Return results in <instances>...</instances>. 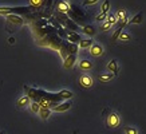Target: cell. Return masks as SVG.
I'll list each match as a JSON object with an SVG mask.
<instances>
[{"instance_id": "cell-1", "label": "cell", "mask_w": 146, "mask_h": 134, "mask_svg": "<svg viewBox=\"0 0 146 134\" xmlns=\"http://www.w3.org/2000/svg\"><path fill=\"white\" fill-rule=\"evenodd\" d=\"M119 125H121V117L115 111H110L106 115V126L111 127V129H115Z\"/></svg>"}, {"instance_id": "cell-2", "label": "cell", "mask_w": 146, "mask_h": 134, "mask_svg": "<svg viewBox=\"0 0 146 134\" xmlns=\"http://www.w3.org/2000/svg\"><path fill=\"white\" fill-rule=\"evenodd\" d=\"M27 12H30L28 7H16V8L0 7V13H27Z\"/></svg>"}, {"instance_id": "cell-3", "label": "cell", "mask_w": 146, "mask_h": 134, "mask_svg": "<svg viewBox=\"0 0 146 134\" xmlns=\"http://www.w3.org/2000/svg\"><path fill=\"white\" fill-rule=\"evenodd\" d=\"M56 18H59V20H60V22H62L63 24L67 27V28H71V30H79V27H76V24H74L71 20H68V18H67L66 13L58 12L56 13Z\"/></svg>"}, {"instance_id": "cell-4", "label": "cell", "mask_w": 146, "mask_h": 134, "mask_svg": "<svg viewBox=\"0 0 146 134\" xmlns=\"http://www.w3.org/2000/svg\"><path fill=\"white\" fill-rule=\"evenodd\" d=\"M90 54L93 56H95V58H99L103 54V47L101 44H98V43H93V46L90 47Z\"/></svg>"}, {"instance_id": "cell-5", "label": "cell", "mask_w": 146, "mask_h": 134, "mask_svg": "<svg viewBox=\"0 0 146 134\" xmlns=\"http://www.w3.org/2000/svg\"><path fill=\"white\" fill-rule=\"evenodd\" d=\"M56 9H58V12H60V13H67V12H70V4L67 3L66 0H59L56 3Z\"/></svg>"}, {"instance_id": "cell-6", "label": "cell", "mask_w": 146, "mask_h": 134, "mask_svg": "<svg viewBox=\"0 0 146 134\" xmlns=\"http://www.w3.org/2000/svg\"><path fill=\"white\" fill-rule=\"evenodd\" d=\"M67 39L70 40L71 43H74V44H79V42L82 40V36L79 35V32H75V31H67Z\"/></svg>"}, {"instance_id": "cell-7", "label": "cell", "mask_w": 146, "mask_h": 134, "mask_svg": "<svg viewBox=\"0 0 146 134\" xmlns=\"http://www.w3.org/2000/svg\"><path fill=\"white\" fill-rule=\"evenodd\" d=\"M79 83L83 87H86V89H90L91 86H93V78L90 75H87V74H83V75H80L79 78Z\"/></svg>"}, {"instance_id": "cell-8", "label": "cell", "mask_w": 146, "mask_h": 134, "mask_svg": "<svg viewBox=\"0 0 146 134\" xmlns=\"http://www.w3.org/2000/svg\"><path fill=\"white\" fill-rule=\"evenodd\" d=\"M75 62H76V54H70V55H67V58L64 59L63 67H64V68H71V67L75 64Z\"/></svg>"}, {"instance_id": "cell-9", "label": "cell", "mask_w": 146, "mask_h": 134, "mask_svg": "<svg viewBox=\"0 0 146 134\" xmlns=\"http://www.w3.org/2000/svg\"><path fill=\"white\" fill-rule=\"evenodd\" d=\"M127 24V22H123V23H118V27H117V30L114 31V34H113V36H111V40L113 42H115V40H118V38H119V35L122 34V31H123L125 26Z\"/></svg>"}, {"instance_id": "cell-10", "label": "cell", "mask_w": 146, "mask_h": 134, "mask_svg": "<svg viewBox=\"0 0 146 134\" xmlns=\"http://www.w3.org/2000/svg\"><path fill=\"white\" fill-rule=\"evenodd\" d=\"M107 70H109V72L117 75V74H118V70H119V67H118V62H117L115 59H111L110 62L107 63Z\"/></svg>"}, {"instance_id": "cell-11", "label": "cell", "mask_w": 146, "mask_h": 134, "mask_svg": "<svg viewBox=\"0 0 146 134\" xmlns=\"http://www.w3.org/2000/svg\"><path fill=\"white\" fill-rule=\"evenodd\" d=\"M115 18H117V20H118V23H123V22H129L127 19V11L123 8H121L118 12H117V15H115Z\"/></svg>"}, {"instance_id": "cell-12", "label": "cell", "mask_w": 146, "mask_h": 134, "mask_svg": "<svg viewBox=\"0 0 146 134\" xmlns=\"http://www.w3.org/2000/svg\"><path fill=\"white\" fill-rule=\"evenodd\" d=\"M71 105H72L71 102H62L60 105H58V106H54L52 110H54V111H59V113L67 111V110L71 107Z\"/></svg>"}, {"instance_id": "cell-13", "label": "cell", "mask_w": 146, "mask_h": 134, "mask_svg": "<svg viewBox=\"0 0 146 134\" xmlns=\"http://www.w3.org/2000/svg\"><path fill=\"white\" fill-rule=\"evenodd\" d=\"M79 68L80 70H83V71H86V70H91L93 68V63L90 62L89 59H82L79 62Z\"/></svg>"}, {"instance_id": "cell-14", "label": "cell", "mask_w": 146, "mask_h": 134, "mask_svg": "<svg viewBox=\"0 0 146 134\" xmlns=\"http://www.w3.org/2000/svg\"><path fill=\"white\" fill-rule=\"evenodd\" d=\"M39 114H40V118H42V119H48L50 115H51V109H48V107H42V106H40Z\"/></svg>"}, {"instance_id": "cell-15", "label": "cell", "mask_w": 146, "mask_h": 134, "mask_svg": "<svg viewBox=\"0 0 146 134\" xmlns=\"http://www.w3.org/2000/svg\"><path fill=\"white\" fill-rule=\"evenodd\" d=\"M82 31H83V34H86V35L89 36V38H90V36H94L95 34H97V30H95V27L91 26V24H89V26H84Z\"/></svg>"}, {"instance_id": "cell-16", "label": "cell", "mask_w": 146, "mask_h": 134, "mask_svg": "<svg viewBox=\"0 0 146 134\" xmlns=\"http://www.w3.org/2000/svg\"><path fill=\"white\" fill-rule=\"evenodd\" d=\"M93 39H90V38H87V39H82L79 42V48L82 50H86V48H90L91 46H93Z\"/></svg>"}, {"instance_id": "cell-17", "label": "cell", "mask_w": 146, "mask_h": 134, "mask_svg": "<svg viewBox=\"0 0 146 134\" xmlns=\"http://www.w3.org/2000/svg\"><path fill=\"white\" fill-rule=\"evenodd\" d=\"M142 19H143V13H142V12H138L137 15H134L133 18L130 19L127 23H130V24H141V23H142Z\"/></svg>"}, {"instance_id": "cell-18", "label": "cell", "mask_w": 146, "mask_h": 134, "mask_svg": "<svg viewBox=\"0 0 146 134\" xmlns=\"http://www.w3.org/2000/svg\"><path fill=\"white\" fill-rule=\"evenodd\" d=\"M114 74H111V72H102V74H99V80H102V82H110L113 78H114Z\"/></svg>"}, {"instance_id": "cell-19", "label": "cell", "mask_w": 146, "mask_h": 134, "mask_svg": "<svg viewBox=\"0 0 146 134\" xmlns=\"http://www.w3.org/2000/svg\"><path fill=\"white\" fill-rule=\"evenodd\" d=\"M18 107H26V106H28L30 105V97L28 95H24V97H22V98L18 101Z\"/></svg>"}, {"instance_id": "cell-20", "label": "cell", "mask_w": 146, "mask_h": 134, "mask_svg": "<svg viewBox=\"0 0 146 134\" xmlns=\"http://www.w3.org/2000/svg\"><path fill=\"white\" fill-rule=\"evenodd\" d=\"M109 11H110V1H109V0H105L101 5V12L99 13H109Z\"/></svg>"}, {"instance_id": "cell-21", "label": "cell", "mask_w": 146, "mask_h": 134, "mask_svg": "<svg viewBox=\"0 0 146 134\" xmlns=\"http://www.w3.org/2000/svg\"><path fill=\"white\" fill-rule=\"evenodd\" d=\"M118 40H121V42H129V40H131V35H130L127 31H122V34H121L119 38H118Z\"/></svg>"}, {"instance_id": "cell-22", "label": "cell", "mask_w": 146, "mask_h": 134, "mask_svg": "<svg viewBox=\"0 0 146 134\" xmlns=\"http://www.w3.org/2000/svg\"><path fill=\"white\" fill-rule=\"evenodd\" d=\"M125 134H138V129L133 126H126L125 127Z\"/></svg>"}, {"instance_id": "cell-23", "label": "cell", "mask_w": 146, "mask_h": 134, "mask_svg": "<svg viewBox=\"0 0 146 134\" xmlns=\"http://www.w3.org/2000/svg\"><path fill=\"white\" fill-rule=\"evenodd\" d=\"M107 23H110L111 26H114L115 23H118V20H117V18H115V15H113V13H107Z\"/></svg>"}, {"instance_id": "cell-24", "label": "cell", "mask_w": 146, "mask_h": 134, "mask_svg": "<svg viewBox=\"0 0 146 134\" xmlns=\"http://www.w3.org/2000/svg\"><path fill=\"white\" fill-rule=\"evenodd\" d=\"M43 3H44V0H30L31 7H35V8L40 7V5H43Z\"/></svg>"}, {"instance_id": "cell-25", "label": "cell", "mask_w": 146, "mask_h": 134, "mask_svg": "<svg viewBox=\"0 0 146 134\" xmlns=\"http://www.w3.org/2000/svg\"><path fill=\"white\" fill-rule=\"evenodd\" d=\"M8 20H9V22L16 23V24H19V26H20V24L23 23V20L19 18V16H12V15H9V16H8Z\"/></svg>"}, {"instance_id": "cell-26", "label": "cell", "mask_w": 146, "mask_h": 134, "mask_svg": "<svg viewBox=\"0 0 146 134\" xmlns=\"http://www.w3.org/2000/svg\"><path fill=\"white\" fill-rule=\"evenodd\" d=\"M30 106H31V111H32V113H39L40 105H39L38 102H32V103H30Z\"/></svg>"}, {"instance_id": "cell-27", "label": "cell", "mask_w": 146, "mask_h": 134, "mask_svg": "<svg viewBox=\"0 0 146 134\" xmlns=\"http://www.w3.org/2000/svg\"><path fill=\"white\" fill-rule=\"evenodd\" d=\"M106 18H107V13H99V15H97L95 20H97V22H103Z\"/></svg>"}, {"instance_id": "cell-28", "label": "cell", "mask_w": 146, "mask_h": 134, "mask_svg": "<svg viewBox=\"0 0 146 134\" xmlns=\"http://www.w3.org/2000/svg\"><path fill=\"white\" fill-rule=\"evenodd\" d=\"M97 1H98V0H83V3H82V4H83L84 7H86V5H91V4H95Z\"/></svg>"}, {"instance_id": "cell-29", "label": "cell", "mask_w": 146, "mask_h": 134, "mask_svg": "<svg viewBox=\"0 0 146 134\" xmlns=\"http://www.w3.org/2000/svg\"><path fill=\"white\" fill-rule=\"evenodd\" d=\"M111 27H113V26H111L110 23H105V24L102 26V28H101V30H102V31H109V30H110Z\"/></svg>"}, {"instance_id": "cell-30", "label": "cell", "mask_w": 146, "mask_h": 134, "mask_svg": "<svg viewBox=\"0 0 146 134\" xmlns=\"http://www.w3.org/2000/svg\"><path fill=\"white\" fill-rule=\"evenodd\" d=\"M8 43H9V44H15V38H9Z\"/></svg>"}, {"instance_id": "cell-31", "label": "cell", "mask_w": 146, "mask_h": 134, "mask_svg": "<svg viewBox=\"0 0 146 134\" xmlns=\"http://www.w3.org/2000/svg\"><path fill=\"white\" fill-rule=\"evenodd\" d=\"M0 134H5V131H4V130H1V131H0Z\"/></svg>"}]
</instances>
